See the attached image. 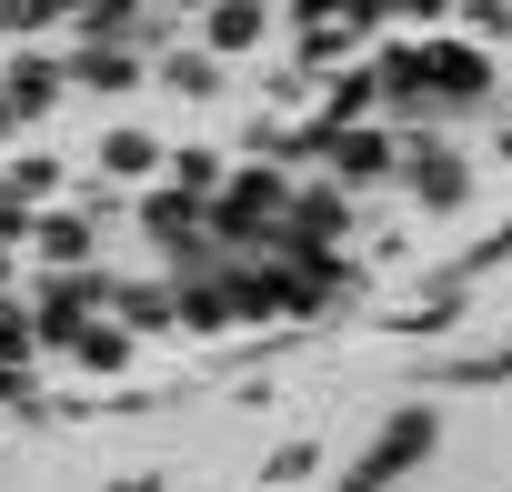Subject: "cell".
Here are the masks:
<instances>
[{
	"label": "cell",
	"mask_w": 512,
	"mask_h": 492,
	"mask_svg": "<svg viewBox=\"0 0 512 492\" xmlns=\"http://www.w3.org/2000/svg\"><path fill=\"white\" fill-rule=\"evenodd\" d=\"M71 71H81V81H101V91H121V81H131V61H111V51H81Z\"/></svg>",
	"instance_id": "6da1fadb"
}]
</instances>
